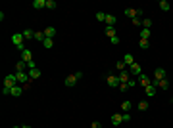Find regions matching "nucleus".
Here are the masks:
<instances>
[{
	"mask_svg": "<svg viewBox=\"0 0 173 128\" xmlns=\"http://www.w3.org/2000/svg\"><path fill=\"white\" fill-rule=\"evenodd\" d=\"M23 42H25V38H23V33H16V35H12V44L16 46V48L19 50L21 54H23L25 50H27V48H25V44H23Z\"/></svg>",
	"mask_w": 173,
	"mask_h": 128,
	"instance_id": "obj_1",
	"label": "nucleus"
},
{
	"mask_svg": "<svg viewBox=\"0 0 173 128\" xmlns=\"http://www.w3.org/2000/svg\"><path fill=\"white\" fill-rule=\"evenodd\" d=\"M106 84H108L110 88H119L121 80H119V76H116V75H108L106 76Z\"/></svg>",
	"mask_w": 173,
	"mask_h": 128,
	"instance_id": "obj_2",
	"label": "nucleus"
},
{
	"mask_svg": "<svg viewBox=\"0 0 173 128\" xmlns=\"http://www.w3.org/2000/svg\"><path fill=\"white\" fill-rule=\"evenodd\" d=\"M171 80L169 78H162V80H152V84L156 86V88H160V90H169V86H171Z\"/></svg>",
	"mask_w": 173,
	"mask_h": 128,
	"instance_id": "obj_3",
	"label": "nucleus"
},
{
	"mask_svg": "<svg viewBox=\"0 0 173 128\" xmlns=\"http://www.w3.org/2000/svg\"><path fill=\"white\" fill-rule=\"evenodd\" d=\"M17 84V78H16V73H12V75H8L4 78V88H14Z\"/></svg>",
	"mask_w": 173,
	"mask_h": 128,
	"instance_id": "obj_4",
	"label": "nucleus"
},
{
	"mask_svg": "<svg viewBox=\"0 0 173 128\" xmlns=\"http://www.w3.org/2000/svg\"><path fill=\"white\" fill-rule=\"evenodd\" d=\"M125 16L131 17V19H135V17H142V10L141 8H129V10H125Z\"/></svg>",
	"mask_w": 173,
	"mask_h": 128,
	"instance_id": "obj_5",
	"label": "nucleus"
},
{
	"mask_svg": "<svg viewBox=\"0 0 173 128\" xmlns=\"http://www.w3.org/2000/svg\"><path fill=\"white\" fill-rule=\"evenodd\" d=\"M137 82H139V84H141L142 88H148L150 84H152V80H150V78H148V76H146V75H144V73H142V75H139V76H137Z\"/></svg>",
	"mask_w": 173,
	"mask_h": 128,
	"instance_id": "obj_6",
	"label": "nucleus"
},
{
	"mask_svg": "<svg viewBox=\"0 0 173 128\" xmlns=\"http://www.w3.org/2000/svg\"><path fill=\"white\" fill-rule=\"evenodd\" d=\"M162 78H167V71L164 67H158L154 71V80H162Z\"/></svg>",
	"mask_w": 173,
	"mask_h": 128,
	"instance_id": "obj_7",
	"label": "nucleus"
},
{
	"mask_svg": "<svg viewBox=\"0 0 173 128\" xmlns=\"http://www.w3.org/2000/svg\"><path fill=\"white\" fill-rule=\"evenodd\" d=\"M16 78H17V84H19V82H23V84L31 82V76H29V73H16Z\"/></svg>",
	"mask_w": 173,
	"mask_h": 128,
	"instance_id": "obj_8",
	"label": "nucleus"
},
{
	"mask_svg": "<svg viewBox=\"0 0 173 128\" xmlns=\"http://www.w3.org/2000/svg\"><path fill=\"white\" fill-rule=\"evenodd\" d=\"M27 71H29V65L25 63L23 59H19L16 63V73H27Z\"/></svg>",
	"mask_w": 173,
	"mask_h": 128,
	"instance_id": "obj_9",
	"label": "nucleus"
},
{
	"mask_svg": "<svg viewBox=\"0 0 173 128\" xmlns=\"http://www.w3.org/2000/svg\"><path fill=\"white\" fill-rule=\"evenodd\" d=\"M129 73H131V75H135V76H139V75H142V67L137 63V61H135V63L129 67Z\"/></svg>",
	"mask_w": 173,
	"mask_h": 128,
	"instance_id": "obj_10",
	"label": "nucleus"
},
{
	"mask_svg": "<svg viewBox=\"0 0 173 128\" xmlns=\"http://www.w3.org/2000/svg\"><path fill=\"white\" fill-rule=\"evenodd\" d=\"M25 90H23V86H19V84H16L12 90H10V96H14V98H19L21 94H23Z\"/></svg>",
	"mask_w": 173,
	"mask_h": 128,
	"instance_id": "obj_11",
	"label": "nucleus"
},
{
	"mask_svg": "<svg viewBox=\"0 0 173 128\" xmlns=\"http://www.w3.org/2000/svg\"><path fill=\"white\" fill-rule=\"evenodd\" d=\"M27 73H29V76H31V80H37V78H40V75H42L39 67H35V69H29Z\"/></svg>",
	"mask_w": 173,
	"mask_h": 128,
	"instance_id": "obj_12",
	"label": "nucleus"
},
{
	"mask_svg": "<svg viewBox=\"0 0 173 128\" xmlns=\"http://www.w3.org/2000/svg\"><path fill=\"white\" fill-rule=\"evenodd\" d=\"M21 59H23L25 61V63H29V61H33V50H25V52L23 54H21Z\"/></svg>",
	"mask_w": 173,
	"mask_h": 128,
	"instance_id": "obj_13",
	"label": "nucleus"
},
{
	"mask_svg": "<svg viewBox=\"0 0 173 128\" xmlns=\"http://www.w3.org/2000/svg\"><path fill=\"white\" fill-rule=\"evenodd\" d=\"M77 84V78H75V75H69V76H65V86L67 88H73Z\"/></svg>",
	"mask_w": 173,
	"mask_h": 128,
	"instance_id": "obj_14",
	"label": "nucleus"
},
{
	"mask_svg": "<svg viewBox=\"0 0 173 128\" xmlns=\"http://www.w3.org/2000/svg\"><path fill=\"white\" fill-rule=\"evenodd\" d=\"M106 25H108V27H113V25L117 23V17L116 16H112V13H108V16H106V21H104Z\"/></svg>",
	"mask_w": 173,
	"mask_h": 128,
	"instance_id": "obj_15",
	"label": "nucleus"
},
{
	"mask_svg": "<svg viewBox=\"0 0 173 128\" xmlns=\"http://www.w3.org/2000/svg\"><path fill=\"white\" fill-rule=\"evenodd\" d=\"M117 76H119V80H121V82H125V84L131 80V73H129V71H121Z\"/></svg>",
	"mask_w": 173,
	"mask_h": 128,
	"instance_id": "obj_16",
	"label": "nucleus"
},
{
	"mask_svg": "<svg viewBox=\"0 0 173 128\" xmlns=\"http://www.w3.org/2000/svg\"><path fill=\"white\" fill-rule=\"evenodd\" d=\"M35 33L37 31H33V29H25L23 31V38L25 40H35Z\"/></svg>",
	"mask_w": 173,
	"mask_h": 128,
	"instance_id": "obj_17",
	"label": "nucleus"
},
{
	"mask_svg": "<svg viewBox=\"0 0 173 128\" xmlns=\"http://www.w3.org/2000/svg\"><path fill=\"white\" fill-rule=\"evenodd\" d=\"M121 122H123V119H121V115H119V113L112 115V124H113V126H121Z\"/></svg>",
	"mask_w": 173,
	"mask_h": 128,
	"instance_id": "obj_18",
	"label": "nucleus"
},
{
	"mask_svg": "<svg viewBox=\"0 0 173 128\" xmlns=\"http://www.w3.org/2000/svg\"><path fill=\"white\" fill-rule=\"evenodd\" d=\"M123 63L127 65V67H131V65L135 63V57L131 56V54H125V56H123Z\"/></svg>",
	"mask_w": 173,
	"mask_h": 128,
	"instance_id": "obj_19",
	"label": "nucleus"
},
{
	"mask_svg": "<svg viewBox=\"0 0 173 128\" xmlns=\"http://www.w3.org/2000/svg\"><path fill=\"white\" fill-rule=\"evenodd\" d=\"M33 8H35V10L46 8V0H33Z\"/></svg>",
	"mask_w": 173,
	"mask_h": 128,
	"instance_id": "obj_20",
	"label": "nucleus"
},
{
	"mask_svg": "<svg viewBox=\"0 0 173 128\" xmlns=\"http://www.w3.org/2000/svg\"><path fill=\"white\" fill-rule=\"evenodd\" d=\"M144 90H146V96H150V98H152V96H156V92H158V88L154 86V84H150L148 88H144Z\"/></svg>",
	"mask_w": 173,
	"mask_h": 128,
	"instance_id": "obj_21",
	"label": "nucleus"
},
{
	"mask_svg": "<svg viewBox=\"0 0 173 128\" xmlns=\"http://www.w3.org/2000/svg\"><path fill=\"white\" fill-rule=\"evenodd\" d=\"M42 48L52 50V48H54V40H52V38H45V42H42Z\"/></svg>",
	"mask_w": 173,
	"mask_h": 128,
	"instance_id": "obj_22",
	"label": "nucleus"
},
{
	"mask_svg": "<svg viewBox=\"0 0 173 128\" xmlns=\"http://www.w3.org/2000/svg\"><path fill=\"white\" fill-rule=\"evenodd\" d=\"M54 35H56V29H54V27H46L45 29V36H46V38H52Z\"/></svg>",
	"mask_w": 173,
	"mask_h": 128,
	"instance_id": "obj_23",
	"label": "nucleus"
},
{
	"mask_svg": "<svg viewBox=\"0 0 173 128\" xmlns=\"http://www.w3.org/2000/svg\"><path fill=\"white\" fill-rule=\"evenodd\" d=\"M45 38H46V36H45V31H37V33H35V40H39L40 44L45 42Z\"/></svg>",
	"mask_w": 173,
	"mask_h": 128,
	"instance_id": "obj_24",
	"label": "nucleus"
},
{
	"mask_svg": "<svg viewBox=\"0 0 173 128\" xmlns=\"http://www.w3.org/2000/svg\"><path fill=\"white\" fill-rule=\"evenodd\" d=\"M169 8H171V6H169L167 0H162V2H160V10H162V12H169Z\"/></svg>",
	"mask_w": 173,
	"mask_h": 128,
	"instance_id": "obj_25",
	"label": "nucleus"
},
{
	"mask_svg": "<svg viewBox=\"0 0 173 128\" xmlns=\"http://www.w3.org/2000/svg\"><path fill=\"white\" fill-rule=\"evenodd\" d=\"M131 107H133L131 101H123V103H121V111H123V113H129V111H131Z\"/></svg>",
	"mask_w": 173,
	"mask_h": 128,
	"instance_id": "obj_26",
	"label": "nucleus"
},
{
	"mask_svg": "<svg viewBox=\"0 0 173 128\" xmlns=\"http://www.w3.org/2000/svg\"><path fill=\"white\" fill-rule=\"evenodd\" d=\"M152 25H154L152 19H148V17H144V19H142V29H150Z\"/></svg>",
	"mask_w": 173,
	"mask_h": 128,
	"instance_id": "obj_27",
	"label": "nucleus"
},
{
	"mask_svg": "<svg viewBox=\"0 0 173 128\" xmlns=\"http://www.w3.org/2000/svg\"><path fill=\"white\" fill-rule=\"evenodd\" d=\"M46 8H48V10H56L58 8V2H56V0H46Z\"/></svg>",
	"mask_w": 173,
	"mask_h": 128,
	"instance_id": "obj_28",
	"label": "nucleus"
},
{
	"mask_svg": "<svg viewBox=\"0 0 173 128\" xmlns=\"http://www.w3.org/2000/svg\"><path fill=\"white\" fill-rule=\"evenodd\" d=\"M139 46H141V50H148L150 48V42H148V40H139Z\"/></svg>",
	"mask_w": 173,
	"mask_h": 128,
	"instance_id": "obj_29",
	"label": "nucleus"
},
{
	"mask_svg": "<svg viewBox=\"0 0 173 128\" xmlns=\"http://www.w3.org/2000/svg\"><path fill=\"white\" fill-rule=\"evenodd\" d=\"M148 107H150V103L148 101H141V103H139V111H148Z\"/></svg>",
	"mask_w": 173,
	"mask_h": 128,
	"instance_id": "obj_30",
	"label": "nucleus"
},
{
	"mask_svg": "<svg viewBox=\"0 0 173 128\" xmlns=\"http://www.w3.org/2000/svg\"><path fill=\"white\" fill-rule=\"evenodd\" d=\"M116 69H117V71H127V65H125L123 63V59H121V61H117V63H116Z\"/></svg>",
	"mask_w": 173,
	"mask_h": 128,
	"instance_id": "obj_31",
	"label": "nucleus"
},
{
	"mask_svg": "<svg viewBox=\"0 0 173 128\" xmlns=\"http://www.w3.org/2000/svg\"><path fill=\"white\" fill-rule=\"evenodd\" d=\"M141 38L142 40H148L150 38V29H142V31H141Z\"/></svg>",
	"mask_w": 173,
	"mask_h": 128,
	"instance_id": "obj_32",
	"label": "nucleus"
},
{
	"mask_svg": "<svg viewBox=\"0 0 173 128\" xmlns=\"http://www.w3.org/2000/svg\"><path fill=\"white\" fill-rule=\"evenodd\" d=\"M131 23L135 27H142V17H135V19H131Z\"/></svg>",
	"mask_w": 173,
	"mask_h": 128,
	"instance_id": "obj_33",
	"label": "nucleus"
},
{
	"mask_svg": "<svg viewBox=\"0 0 173 128\" xmlns=\"http://www.w3.org/2000/svg\"><path fill=\"white\" fill-rule=\"evenodd\" d=\"M106 35H108L110 38H112V36H117V35H116V29H113V27H106Z\"/></svg>",
	"mask_w": 173,
	"mask_h": 128,
	"instance_id": "obj_34",
	"label": "nucleus"
},
{
	"mask_svg": "<svg viewBox=\"0 0 173 128\" xmlns=\"http://www.w3.org/2000/svg\"><path fill=\"white\" fill-rule=\"evenodd\" d=\"M106 16H108V13H104V12H98V13H96V19H98V21H106Z\"/></svg>",
	"mask_w": 173,
	"mask_h": 128,
	"instance_id": "obj_35",
	"label": "nucleus"
},
{
	"mask_svg": "<svg viewBox=\"0 0 173 128\" xmlns=\"http://www.w3.org/2000/svg\"><path fill=\"white\" fill-rule=\"evenodd\" d=\"M121 119H123V122H129V120H131V115H129V113H121Z\"/></svg>",
	"mask_w": 173,
	"mask_h": 128,
	"instance_id": "obj_36",
	"label": "nucleus"
},
{
	"mask_svg": "<svg viewBox=\"0 0 173 128\" xmlns=\"http://www.w3.org/2000/svg\"><path fill=\"white\" fill-rule=\"evenodd\" d=\"M127 88H129V84H125V82L119 84V92H127Z\"/></svg>",
	"mask_w": 173,
	"mask_h": 128,
	"instance_id": "obj_37",
	"label": "nucleus"
},
{
	"mask_svg": "<svg viewBox=\"0 0 173 128\" xmlns=\"http://www.w3.org/2000/svg\"><path fill=\"white\" fill-rule=\"evenodd\" d=\"M90 128H102V124L98 122V120H93V122H90Z\"/></svg>",
	"mask_w": 173,
	"mask_h": 128,
	"instance_id": "obj_38",
	"label": "nucleus"
},
{
	"mask_svg": "<svg viewBox=\"0 0 173 128\" xmlns=\"http://www.w3.org/2000/svg\"><path fill=\"white\" fill-rule=\"evenodd\" d=\"M110 40H112V44H113V46H117V44H119V36H112Z\"/></svg>",
	"mask_w": 173,
	"mask_h": 128,
	"instance_id": "obj_39",
	"label": "nucleus"
},
{
	"mask_svg": "<svg viewBox=\"0 0 173 128\" xmlns=\"http://www.w3.org/2000/svg\"><path fill=\"white\" fill-rule=\"evenodd\" d=\"M73 75H75V78H77V80H81V78H83V71H75Z\"/></svg>",
	"mask_w": 173,
	"mask_h": 128,
	"instance_id": "obj_40",
	"label": "nucleus"
},
{
	"mask_svg": "<svg viewBox=\"0 0 173 128\" xmlns=\"http://www.w3.org/2000/svg\"><path fill=\"white\" fill-rule=\"evenodd\" d=\"M127 84H129V88H131V86H137V84H139V82H137V80H135V78H131V80H129V82H127Z\"/></svg>",
	"mask_w": 173,
	"mask_h": 128,
	"instance_id": "obj_41",
	"label": "nucleus"
},
{
	"mask_svg": "<svg viewBox=\"0 0 173 128\" xmlns=\"http://www.w3.org/2000/svg\"><path fill=\"white\" fill-rule=\"evenodd\" d=\"M10 90L12 88H2V94H4V96H10Z\"/></svg>",
	"mask_w": 173,
	"mask_h": 128,
	"instance_id": "obj_42",
	"label": "nucleus"
},
{
	"mask_svg": "<svg viewBox=\"0 0 173 128\" xmlns=\"http://www.w3.org/2000/svg\"><path fill=\"white\" fill-rule=\"evenodd\" d=\"M21 128H33V126H29V124H23V126H21Z\"/></svg>",
	"mask_w": 173,
	"mask_h": 128,
	"instance_id": "obj_43",
	"label": "nucleus"
},
{
	"mask_svg": "<svg viewBox=\"0 0 173 128\" xmlns=\"http://www.w3.org/2000/svg\"><path fill=\"white\" fill-rule=\"evenodd\" d=\"M12 128H21V126H12Z\"/></svg>",
	"mask_w": 173,
	"mask_h": 128,
	"instance_id": "obj_44",
	"label": "nucleus"
},
{
	"mask_svg": "<svg viewBox=\"0 0 173 128\" xmlns=\"http://www.w3.org/2000/svg\"><path fill=\"white\" fill-rule=\"evenodd\" d=\"M171 101H173V98H171Z\"/></svg>",
	"mask_w": 173,
	"mask_h": 128,
	"instance_id": "obj_45",
	"label": "nucleus"
}]
</instances>
